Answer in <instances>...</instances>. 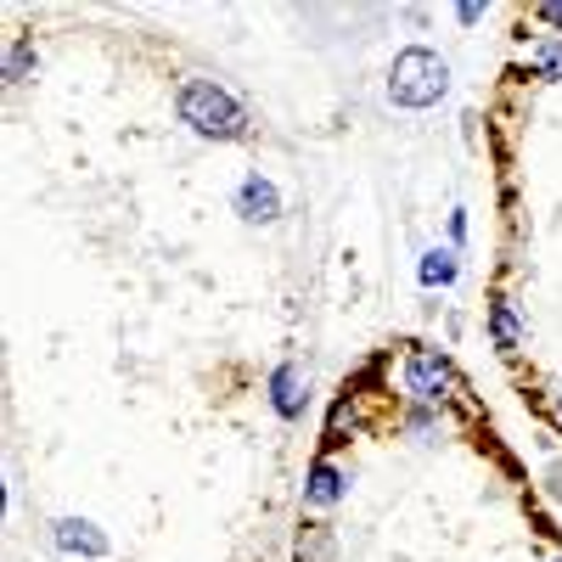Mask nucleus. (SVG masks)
Returning <instances> with one entry per match:
<instances>
[{
	"mask_svg": "<svg viewBox=\"0 0 562 562\" xmlns=\"http://www.w3.org/2000/svg\"><path fill=\"white\" fill-rule=\"evenodd\" d=\"M180 119L192 124L198 135H209V140H243L248 135V113H243V102L231 97V90L220 85V79H203V74H192L180 85Z\"/></svg>",
	"mask_w": 562,
	"mask_h": 562,
	"instance_id": "nucleus-1",
	"label": "nucleus"
},
{
	"mask_svg": "<svg viewBox=\"0 0 562 562\" xmlns=\"http://www.w3.org/2000/svg\"><path fill=\"white\" fill-rule=\"evenodd\" d=\"M450 90V63L428 45H405L389 68V102L394 108H434Z\"/></svg>",
	"mask_w": 562,
	"mask_h": 562,
	"instance_id": "nucleus-2",
	"label": "nucleus"
},
{
	"mask_svg": "<svg viewBox=\"0 0 562 562\" xmlns=\"http://www.w3.org/2000/svg\"><path fill=\"white\" fill-rule=\"evenodd\" d=\"M400 383H405V394L416 405H439L456 389V371H450V360L439 349H411L405 366H400Z\"/></svg>",
	"mask_w": 562,
	"mask_h": 562,
	"instance_id": "nucleus-3",
	"label": "nucleus"
},
{
	"mask_svg": "<svg viewBox=\"0 0 562 562\" xmlns=\"http://www.w3.org/2000/svg\"><path fill=\"white\" fill-rule=\"evenodd\" d=\"M270 411H276L281 422H299V416L310 411V371H304L299 360H281V366L270 371Z\"/></svg>",
	"mask_w": 562,
	"mask_h": 562,
	"instance_id": "nucleus-4",
	"label": "nucleus"
},
{
	"mask_svg": "<svg viewBox=\"0 0 562 562\" xmlns=\"http://www.w3.org/2000/svg\"><path fill=\"white\" fill-rule=\"evenodd\" d=\"M237 214H243L248 225H270V220H281V192H276V180L248 175V180L237 186Z\"/></svg>",
	"mask_w": 562,
	"mask_h": 562,
	"instance_id": "nucleus-5",
	"label": "nucleus"
},
{
	"mask_svg": "<svg viewBox=\"0 0 562 562\" xmlns=\"http://www.w3.org/2000/svg\"><path fill=\"white\" fill-rule=\"evenodd\" d=\"M57 546L63 551H74V557H90V562H97V557H108V535L97 529V524H90V518H57Z\"/></svg>",
	"mask_w": 562,
	"mask_h": 562,
	"instance_id": "nucleus-6",
	"label": "nucleus"
},
{
	"mask_svg": "<svg viewBox=\"0 0 562 562\" xmlns=\"http://www.w3.org/2000/svg\"><path fill=\"white\" fill-rule=\"evenodd\" d=\"M344 484H349V473H344V467H333V461H315L310 467V484H304V501L310 506H338L344 501Z\"/></svg>",
	"mask_w": 562,
	"mask_h": 562,
	"instance_id": "nucleus-7",
	"label": "nucleus"
},
{
	"mask_svg": "<svg viewBox=\"0 0 562 562\" xmlns=\"http://www.w3.org/2000/svg\"><path fill=\"white\" fill-rule=\"evenodd\" d=\"M293 557H299V562H333V557H338L333 529H326V524H304L299 540H293Z\"/></svg>",
	"mask_w": 562,
	"mask_h": 562,
	"instance_id": "nucleus-8",
	"label": "nucleus"
},
{
	"mask_svg": "<svg viewBox=\"0 0 562 562\" xmlns=\"http://www.w3.org/2000/svg\"><path fill=\"white\" fill-rule=\"evenodd\" d=\"M416 276H422V288H450L456 281V248H428L422 265H416Z\"/></svg>",
	"mask_w": 562,
	"mask_h": 562,
	"instance_id": "nucleus-9",
	"label": "nucleus"
},
{
	"mask_svg": "<svg viewBox=\"0 0 562 562\" xmlns=\"http://www.w3.org/2000/svg\"><path fill=\"white\" fill-rule=\"evenodd\" d=\"M490 333H495V349L501 355H512V349H518L524 344V326H518V315H512V304H490Z\"/></svg>",
	"mask_w": 562,
	"mask_h": 562,
	"instance_id": "nucleus-10",
	"label": "nucleus"
},
{
	"mask_svg": "<svg viewBox=\"0 0 562 562\" xmlns=\"http://www.w3.org/2000/svg\"><path fill=\"white\" fill-rule=\"evenodd\" d=\"M29 68H34V45L18 34V40H12V52H7V79H12V85H23V79H29Z\"/></svg>",
	"mask_w": 562,
	"mask_h": 562,
	"instance_id": "nucleus-11",
	"label": "nucleus"
},
{
	"mask_svg": "<svg viewBox=\"0 0 562 562\" xmlns=\"http://www.w3.org/2000/svg\"><path fill=\"white\" fill-rule=\"evenodd\" d=\"M535 68H540L546 79H562V40H540V45H535Z\"/></svg>",
	"mask_w": 562,
	"mask_h": 562,
	"instance_id": "nucleus-12",
	"label": "nucleus"
},
{
	"mask_svg": "<svg viewBox=\"0 0 562 562\" xmlns=\"http://www.w3.org/2000/svg\"><path fill=\"white\" fill-rule=\"evenodd\" d=\"M540 18H546V23H557V29H562V0H551V7H540Z\"/></svg>",
	"mask_w": 562,
	"mask_h": 562,
	"instance_id": "nucleus-13",
	"label": "nucleus"
},
{
	"mask_svg": "<svg viewBox=\"0 0 562 562\" xmlns=\"http://www.w3.org/2000/svg\"><path fill=\"white\" fill-rule=\"evenodd\" d=\"M557 422H562V394H557Z\"/></svg>",
	"mask_w": 562,
	"mask_h": 562,
	"instance_id": "nucleus-14",
	"label": "nucleus"
},
{
	"mask_svg": "<svg viewBox=\"0 0 562 562\" xmlns=\"http://www.w3.org/2000/svg\"><path fill=\"white\" fill-rule=\"evenodd\" d=\"M557 562H562V557H557Z\"/></svg>",
	"mask_w": 562,
	"mask_h": 562,
	"instance_id": "nucleus-15",
	"label": "nucleus"
}]
</instances>
